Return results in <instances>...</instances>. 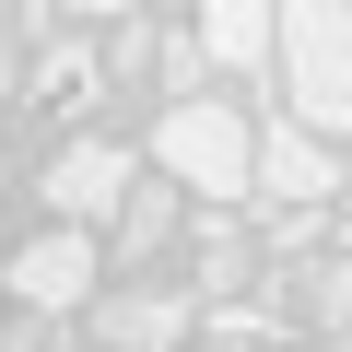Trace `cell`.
Masks as SVG:
<instances>
[{"mask_svg":"<svg viewBox=\"0 0 352 352\" xmlns=\"http://www.w3.org/2000/svg\"><path fill=\"white\" fill-rule=\"evenodd\" d=\"M164 235H176V188H153V176H129V200H118V258L141 270V258H153Z\"/></svg>","mask_w":352,"mask_h":352,"instance_id":"ba28073f","label":"cell"},{"mask_svg":"<svg viewBox=\"0 0 352 352\" xmlns=\"http://www.w3.org/2000/svg\"><path fill=\"white\" fill-rule=\"evenodd\" d=\"M188 352H258V340H188Z\"/></svg>","mask_w":352,"mask_h":352,"instance_id":"4fadbf2b","label":"cell"},{"mask_svg":"<svg viewBox=\"0 0 352 352\" xmlns=\"http://www.w3.org/2000/svg\"><path fill=\"white\" fill-rule=\"evenodd\" d=\"M247 153H258V129H247L235 94H188V106H164V129H153V164L176 176V188H212V200L247 188Z\"/></svg>","mask_w":352,"mask_h":352,"instance_id":"7a4b0ae2","label":"cell"},{"mask_svg":"<svg viewBox=\"0 0 352 352\" xmlns=\"http://www.w3.org/2000/svg\"><path fill=\"white\" fill-rule=\"evenodd\" d=\"M0 176H12V164H0Z\"/></svg>","mask_w":352,"mask_h":352,"instance_id":"9a60e30c","label":"cell"},{"mask_svg":"<svg viewBox=\"0 0 352 352\" xmlns=\"http://www.w3.org/2000/svg\"><path fill=\"white\" fill-rule=\"evenodd\" d=\"M36 106H59V118L94 106V59H82V47H47V59H36Z\"/></svg>","mask_w":352,"mask_h":352,"instance_id":"9c48e42d","label":"cell"},{"mask_svg":"<svg viewBox=\"0 0 352 352\" xmlns=\"http://www.w3.org/2000/svg\"><path fill=\"white\" fill-rule=\"evenodd\" d=\"M59 352H82V340H59Z\"/></svg>","mask_w":352,"mask_h":352,"instance_id":"5bb4252c","label":"cell"},{"mask_svg":"<svg viewBox=\"0 0 352 352\" xmlns=\"http://www.w3.org/2000/svg\"><path fill=\"white\" fill-rule=\"evenodd\" d=\"M129 176H141V164H129V141H71V153L36 176V200H47V223H59V235H82V223H106V212L129 200Z\"/></svg>","mask_w":352,"mask_h":352,"instance_id":"3957f363","label":"cell"},{"mask_svg":"<svg viewBox=\"0 0 352 352\" xmlns=\"http://www.w3.org/2000/svg\"><path fill=\"white\" fill-rule=\"evenodd\" d=\"M317 329H352V270H317Z\"/></svg>","mask_w":352,"mask_h":352,"instance_id":"8fae6325","label":"cell"},{"mask_svg":"<svg viewBox=\"0 0 352 352\" xmlns=\"http://www.w3.org/2000/svg\"><path fill=\"white\" fill-rule=\"evenodd\" d=\"M82 352H188V305H176V294H106L94 305V340Z\"/></svg>","mask_w":352,"mask_h":352,"instance_id":"5b68a950","label":"cell"},{"mask_svg":"<svg viewBox=\"0 0 352 352\" xmlns=\"http://www.w3.org/2000/svg\"><path fill=\"white\" fill-rule=\"evenodd\" d=\"M24 82V12H0V94Z\"/></svg>","mask_w":352,"mask_h":352,"instance_id":"7c38bea8","label":"cell"},{"mask_svg":"<svg viewBox=\"0 0 352 352\" xmlns=\"http://www.w3.org/2000/svg\"><path fill=\"white\" fill-rule=\"evenodd\" d=\"M247 188H282V200H340V164H329V141H305V129H258Z\"/></svg>","mask_w":352,"mask_h":352,"instance_id":"8992f818","label":"cell"},{"mask_svg":"<svg viewBox=\"0 0 352 352\" xmlns=\"http://www.w3.org/2000/svg\"><path fill=\"white\" fill-rule=\"evenodd\" d=\"M200 59H212V71H270V12H258V0H212Z\"/></svg>","mask_w":352,"mask_h":352,"instance_id":"52a82bcc","label":"cell"},{"mask_svg":"<svg viewBox=\"0 0 352 352\" xmlns=\"http://www.w3.org/2000/svg\"><path fill=\"white\" fill-rule=\"evenodd\" d=\"M200 270H212V294H223V282H247V235H223V223H212V247H200Z\"/></svg>","mask_w":352,"mask_h":352,"instance_id":"30bf717a","label":"cell"},{"mask_svg":"<svg viewBox=\"0 0 352 352\" xmlns=\"http://www.w3.org/2000/svg\"><path fill=\"white\" fill-rule=\"evenodd\" d=\"M0 282H12L36 317H71V305L94 294V235H59V223H47L24 258H0Z\"/></svg>","mask_w":352,"mask_h":352,"instance_id":"277c9868","label":"cell"},{"mask_svg":"<svg viewBox=\"0 0 352 352\" xmlns=\"http://www.w3.org/2000/svg\"><path fill=\"white\" fill-rule=\"evenodd\" d=\"M270 71L294 94V129L305 141H340L352 129V0H305V12L270 24Z\"/></svg>","mask_w":352,"mask_h":352,"instance_id":"6da1fadb","label":"cell"}]
</instances>
